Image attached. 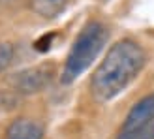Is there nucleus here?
<instances>
[{"label":"nucleus","mask_w":154,"mask_h":139,"mask_svg":"<svg viewBox=\"0 0 154 139\" xmlns=\"http://www.w3.org/2000/svg\"><path fill=\"white\" fill-rule=\"evenodd\" d=\"M13 55H15V49L11 43L8 42L0 43V73L10 68V64L13 62Z\"/></svg>","instance_id":"nucleus-7"},{"label":"nucleus","mask_w":154,"mask_h":139,"mask_svg":"<svg viewBox=\"0 0 154 139\" xmlns=\"http://www.w3.org/2000/svg\"><path fill=\"white\" fill-rule=\"evenodd\" d=\"M152 120H154V94H149L130 109L124 124H122V132H141Z\"/></svg>","instance_id":"nucleus-4"},{"label":"nucleus","mask_w":154,"mask_h":139,"mask_svg":"<svg viewBox=\"0 0 154 139\" xmlns=\"http://www.w3.org/2000/svg\"><path fill=\"white\" fill-rule=\"evenodd\" d=\"M55 77V66L53 64H38L32 68H25L10 77L13 92L23 96H32L45 90Z\"/></svg>","instance_id":"nucleus-3"},{"label":"nucleus","mask_w":154,"mask_h":139,"mask_svg":"<svg viewBox=\"0 0 154 139\" xmlns=\"http://www.w3.org/2000/svg\"><path fill=\"white\" fill-rule=\"evenodd\" d=\"M66 0H32V8L42 17H55L64 8Z\"/></svg>","instance_id":"nucleus-6"},{"label":"nucleus","mask_w":154,"mask_h":139,"mask_svg":"<svg viewBox=\"0 0 154 139\" xmlns=\"http://www.w3.org/2000/svg\"><path fill=\"white\" fill-rule=\"evenodd\" d=\"M117 139H139V132H120Z\"/></svg>","instance_id":"nucleus-10"},{"label":"nucleus","mask_w":154,"mask_h":139,"mask_svg":"<svg viewBox=\"0 0 154 139\" xmlns=\"http://www.w3.org/2000/svg\"><path fill=\"white\" fill-rule=\"evenodd\" d=\"M147 62V53L137 42L124 38L111 45L103 60L92 73L90 90L98 102H111L124 92L141 73Z\"/></svg>","instance_id":"nucleus-1"},{"label":"nucleus","mask_w":154,"mask_h":139,"mask_svg":"<svg viewBox=\"0 0 154 139\" xmlns=\"http://www.w3.org/2000/svg\"><path fill=\"white\" fill-rule=\"evenodd\" d=\"M102 2H107V0H102Z\"/></svg>","instance_id":"nucleus-11"},{"label":"nucleus","mask_w":154,"mask_h":139,"mask_svg":"<svg viewBox=\"0 0 154 139\" xmlns=\"http://www.w3.org/2000/svg\"><path fill=\"white\" fill-rule=\"evenodd\" d=\"M139 139H154V124H152V122L145 130L139 132Z\"/></svg>","instance_id":"nucleus-9"},{"label":"nucleus","mask_w":154,"mask_h":139,"mask_svg":"<svg viewBox=\"0 0 154 139\" xmlns=\"http://www.w3.org/2000/svg\"><path fill=\"white\" fill-rule=\"evenodd\" d=\"M53 38H55V34H45V36H42L40 40H38L36 43H34V47H36V51H40V53H43V51H47L49 47H51V42H53Z\"/></svg>","instance_id":"nucleus-8"},{"label":"nucleus","mask_w":154,"mask_h":139,"mask_svg":"<svg viewBox=\"0 0 154 139\" xmlns=\"http://www.w3.org/2000/svg\"><path fill=\"white\" fill-rule=\"evenodd\" d=\"M107 40H109V30L103 23L90 21L88 25H85L66 57L60 81L64 85H70L79 75H83L103 51Z\"/></svg>","instance_id":"nucleus-2"},{"label":"nucleus","mask_w":154,"mask_h":139,"mask_svg":"<svg viewBox=\"0 0 154 139\" xmlns=\"http://www.w3.org/2000/svg\"><path fill=\"white\" fill-rule=\"evenodd\" d=\"M6 139H43V128L34 120L21 117L8 126Z\"/></svg>","instance_id":"nucleus-5"}]
</instances>
